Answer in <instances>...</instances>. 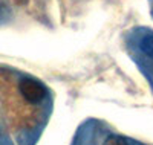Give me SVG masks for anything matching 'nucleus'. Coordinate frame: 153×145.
Listing matches in <instances>:
<instances>
[{
  "label": "nucleus",
  "instance_id": "obj_3",
  "mask_svg": "<svg viewBox=\"0 0 153 145\" xmlns=\"http://www.w3.org/2000/svg\"><path fill=\"white\" fill-rule=\"evenodd\" d=\"M103 145H129V141L120 135H110L106 138Z\"/></svg>",
  "mask_w": 153,
  "mask_h": 145
},
{
  "label": "nucleus",
  "instance_id": "obj_1",
  "mask_svg": "<svg viewBox=\"0 0 153 145\" xmlns=\"http://www.w3.org/2000/svg\"><path fill=\"white\" fill-rule=\"evenodd\" d=\"M19 90H20L22 96L29 104L42 102L48 95L46 87L40 81L34 80V78H23V80L20 81V84H19Z\"/></svg>",
  "mask_w": 153,
  "mask_h": 145
},
{
  "label": "nucleus",
  "instance_id": "obj_2",
  "mask_svg": "<svg viewBox=\"0 0 153 145\" xmlns=\"http://www.w3.org/2000/svg\"><path fill=\"white\" fill-rule=\"evenodd\" d=\"M139 47L149 58H153V32L143 35L141 41H139Z\"/></svg>",
  "mask_w": 153,
  "mask_h": 145
}]
</instances>
